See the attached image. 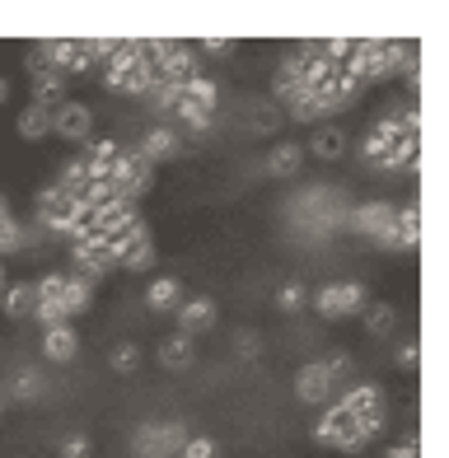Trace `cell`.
I'll return each instance as SVG.
<instances>
[{
	"label": "cell",
	"mask_w": 449,
	"mask_h": 458,
	"mask_svg": "<svg viewBox=\"0 0 449 458\" xmlns=\"http://www.w3.org/2000/svg\"><path fill=\"white\" fill-rule=\"evenodd\" d=\"M192 356H197V346H192V337H182V332H174V337L159 346V365L165 369H188Z\"/></svg>",
	"instance_id": "cell-25"
},
{
	"label": "cell",
	"mask_w": 449,
	"mask_h": 458,
	"mask_svg": "<svg viewBox=\"0 0 449 458\" xmlns=\"http://www.w3.org/2000/svg\"><path fill=\"white\" fill-rule=\"evenodd\" d=\"M43 356H47L52 365H66V360L80 356V332H75V323H61V327H47V332H43Z\"/></svg>",
	"instance_id": "cell-15"
},
{
	"label": "cell",
	"mask_w": 449,
	"mask_h": 458,
	"mask_svg": "<svg viewBox=\"0 0 449 458\" xmlns=\"http://www.w3.org/2000/svg\"><path fill=\"white\" fill-rule=\"evenodd\" d=\"M304 155H318L323 164H337V159L346 155V131H342V127H318Z\"/></svg>",
	"instance_id": "cell-22"
},
{
	"label": "cell",
	"mask_w": 449,
	"mask_h": 458,
	"mask_svg": "<svg viewBox=\"0 0 449 458\" xmlns=\"http://www.w3.org/2000/svg\"><path fill=\"white\" fill-rule=\"evenodd\" d=\"M43 393V379H38V369H19L14 374V398L19 403H29V398H38Z\"/></svg>",
	"instance_id": "cell-32"
},
{
	"label": "cell",
	"mask_w": 449,
	"mask_h": 458,
	"mask_svg": "<svg viewBox=\"0 0 449 458\" xmlns=\"http://www.w3.org/2000/svg\"><path fill=\"white\" fill-rule=\"evenodd\" d=\"M300 89H304V52H285L276 66V80H272V94L281 103H291Z\"/></svg>",
	"instance_id": "cell-16"
},
{
	"label": "cell",
	"mask_w": 449,
	"mask_h": 458,
	"mask_svg": "<svg viewBox=\"0 0 449 458\" xmlns=\"http://www.w3.org/2000/svg\"><path fill=\"white\" fill-rule=\"evenodd\" d=\"M155 258H159V253H155V243L146 239V243H136L131 253L117 262V267H122V272H150V267H155Z\"/></svg>",
	"instance_id": "cell-29"
},
{
	"label": "cell",
	"mask_w": 449,
	"mask_h": 458,
	"mask_svg": "<svg viewBox=\"0 0 449 458\" xmlns=\"http://www.w3.org/2000/svg\"><path fill=\"white\" fill-rule=\"evenodd\" d=\"M33 103H38V108H47V113H56L61 103H66V75H56V71L33 75Z\"/></svg>",
	"instance_id": "cell-21"
},
{
	"label": "cell",
	"mask_w": 449,
	"mask_h": 458,
	"mask_svg": "<svg viewBox=\"0 0 449 458\" xmlns=\"http://www.w3.org/2000/svg\"><path fill=\"white\" fill-rule=\"evenodd\" d=\"M300 164H304V145L285 140V145H276V150L267 155V174L272 178H291V174H300Z\"/></svg>",
	"instance_id": "cell-23"
},
{
	"label": "cell",
	"mask_w": 449,
	"mask_h": 458,
	"mask_svg": "<svg viewBox=\"0 0 449 458\" xmlns=\"http://www.w3.org/2000/svg\"><path fill=\"white\" fill-rule=\"evenodd\" d=\"M14 127H19V136H24V140H47L52 136V113L38 108V103H29V108L19 113Z\"/></svg>",
	"instance_id": "cell-24"
},
{
	"label": "cell",
	"mask_w": 449,
	"mask_h": 458,
	"mask_svg": "<svg viewBox=\"0 0 449 458\" xmlns=\"http://www.w3.org/2000/svg\"><path fill=\"white\" fill-rule=\"evenodd\" d=\"M33 290H38V309H33V318H38V327H61V323H71V314H66V272H43L33 281Z\"/></svg>",
	"instance_id": "cell-5"
},
{
	"label": "cell",
	"mask_w": 449,
	"mask_h": 458,
	"mask_svg": "<svg viewBox=\"0 0 449 458\" xmlns=\"http://www.w3.org/2000/svg\"><path fill=\"white\" fill-rule=\"evenodd\" d=\"M365 304H370V295H365L360 281H328L314 295V309L323 318H352V314H360Z\"/></svg>",
	"instance_id": "cell-4"
},
{
	"label": "cell",
	"mask_w": 449,
	"mask_h": 458,
	"mask_svg": "<svg viewBox=\"0 0 449 458\" xmlns=\"http://www.w3.org/2000/svg\"><path fill=\"white\" fill-rule=\"evenodd\" d=\"M188 445V430L178 421H159V426H146L136 435V454L140 458H178V449Z\"/></svg>",
	"instance_id": "cell-6"
},
{
	"label": "cell",
	"mask_w": 449,
	"mask_h": 458,
	"mask_svg": "<svg viewBox=\"0 0 449 458\" xmlns=\"http://www.w3.org/2000/svg\"><path fill=\"white\" fill-rule=\"evenodd\" d=\"M216 103H220V85L211 75H197L182 85V98H178V108H192V113H216Z\"/></svg>",
	"instance_id": "cell-19"
},
{
	"label": "cell",
	"mask_w": 449,
	"mask_h": 458,
	"mask_svg": "<svg viewBox=\"0 0 449 458\" xmlns=\"http://www.w3.org/2000/svg\"><path fill=\"white\" fill-rule=\"evenodd\" d=\"M360 314H365V332H370V337H389V332L398 327V314H394V304H365L360 309Z\"/></svg>",
	"instance_id": "cell-27"
},
{
	"label": "cell",
	"mask_w": 449,
	"mask_h": 458,
	"mask_svg": "<svg viewBox=\"0 0 449 458\" xmlns=\"http://www.w3.org/2000/svg\"><path fill=\"white\" fill-rule=\"evenodd\" d=\"M201 47H207L211 56H230V47H234V43H230V38H201Z\"/></svg>",
	"instance_id": "cell-38"
},
{
	"label": "cell",
	"mask_w": 449,
	"mask_h": 458,
	"mask_svg": "<svg viewBox=\"0 0 449 458\" xmlns=\"http://www.w3.org/2000/svg\"><path fill=\"white\" fill-rule=\"evenodd\" d=\"M182 150V136H178V127H150L146 136H140V145H136V155L146 159V164H165V159H174Z\"/></svg>",
	"instance_id": "cell-10"
},
{
	"label": "cell",
	"mask_w": 449,
	"mask_h": 458,
	"mask_svg": "<svg viewBox=\"0 0 449 458\" xmlns=\"http://www.w3.org/2000/svg\"><path fill=\"white\" fill-rule=\"evenodd\" d=\"M417 159H421V136H398L389 145V155H384L375 169H384V174H407L412 169L417 174Z\"/></svg>",
	"instance_id": "cell-17"
},
{
	"label": "cell",
	"mask_w": 449,
	"mask_h": 458,
	"mask_svg": "<svg viewBox=\"0 0 449 458\" xmlns=\"http://www.w3.org/2000/svg\"><path fill=\"white\" fill-rule=\"evenodd\" d=\"M182 300H188V295H182V281L178 276H155L146 285V309H150V314H174Z\"/></svg>",
	"instance_id": "cell-18"
},
{
	"label": "cell",
	"mask_w": 449,
	"mask_h": 458,
	"mask_svg": "<svg viewBox=\"0 0 449 458\" xmlns=\"http://www.w3.org/2000/svg\"><path fill=\"white\" fill-rule=\"evenodd\" d=\"M352 426H356V416L346 411L342 403H328V407H323V416H318V426H314V445L318 449H337L342 435L352 430Z\"/></svg>",
	"instance_id": "cell-11"
},
{
	"label": "cell",
	"mask_w": 449,
	"mask_h": 458,
	"mask_svg": "<svg viewBox=\"0 0 449 458\" xmlns=\"http://www.w3.org/2000/svg\"><path fill=\"white\" fill-rule=\"evenodd\" d=\"M370 440H375V435H370V430H365V426L356 421L352 430H346V435H342V445H337V454H360V449H365V445H370Z\"/></svg>",
	"instance_id": "cell-33"
},
{
	"label": "cell",
	"mask_w": 449,
	"mask_h": 458,
	"mask_svg": "<svg viewBox=\"0 0 449 458\" xmlns=\"http://www.w3.org/2000/svg\"><path fill=\"white\" fill-rule=\"evenodd\" d=\"M24 248H29V229L10 216L5 225H0V262L14 258V253H24Z\"/></svg>",
	"instance_id": "cell-28"
},
{
	"label": "cell",
	"mask_w": 449,
	"mask_h": 458,
	"mask_svg": "<svg viewBox=\"0 0 449 458\" xmlns=\"http://www.w3.org/2000/svg\"><path fill=\"white\" fill-rule=\"evenodd\" d=\"M33 309H38V290H33V281H14V285H5V295H0V314L5 318H33Z\"/></svg>",
	"instance_id": "cell-20"
},
{
	"label": "cell",
	"mask_w": 449,
	"mask_h": 458,
	"mask_svg": "<svg viewBox=\"0 0 449 458\" xmlns=\"http://www.w3.org/2000/svg\"><path fill=\"white\" fill-rule=\"evenodd\" d=\"M94 445H89V435H66L61 440V458H89Z\"/></svg>",
	"instance_id": "cell-35"
},
{
	"label": "cell",
	"mask_w": 449,
	"mask_h": 458,
	"mask_svg": "<svg viewBox=\"0 0 449 458\" xmlns=\"http://www.w3.org/2000/svg\"><path fill=\"white\" fill-rule=\"evenodd\" d=\"M5 98H10V80H5V75H0V103H5Z\"/></svg>",
	"instance_id": "cell-41"
},
{
	"label": "cell",
	"mask_w": 449,
	"mask_h": 458,
	"mask_svg": "<svg viewBox=\"0 0 449 458\" xmlns=\"http://www.w3.org/2000/svg\"><path fill=\"white\" fill-rule=\"evenodd\" d=\"M174 314H178V332H182V337H197V332H211L216 327V300H207V295L182 300Z\"/></svg>",
	"instance_id": "cell-14"
},
{
	"label": "cell",
	"mask_w": 449,
	"mask_h": 458,
	"mask_svg": "<svg viewBox=\"0 0 449 458\" xmlns=\"http://www.w3.org/2000/svg\"><path fill=\"white\" fill-rule=\"evenodd\" d=\"M197 52H188V43H174V52L155 66V80H165V85H188V80H197Z\"/></svg>",
	"instance_id": "cell-12"
},
{
	"label": "cell",
	"mask_w": 449,
	"mask_h": 458,
	"mask_svg": "<svg viewBox=\"0 0 449 458\" xmlns=\"http://www.w3.org/2000/svg\"><path fill=\"white\" fill-rule=\"evenodd\" d=\"M276 304H281V314H295V309L304 304V285H300V281H291V285H281V295H276Z\"/></svg>",
	"instance_id": "cell-34"
},
{
	"label": "cell",
	"mask_w": 449,
	"mask_h": 458,
	"mask_svg": "<svg viewBox=\"0 0 449 458\" xmlns=\"http://www.w3.org/2000/svg\"><path fill=\"white\" fill-rule=\"evenodd\" d=\"M389 458H417V445H394Z\"/></svg>",
	"instance_id": "cell-39"
},
{
	"label": "cell",
	"mask_w": 449,
	"mask_h": 458,
	"mask_svg": "<svg viewBox=\"0 0 449 458\" xmlns=\"http://www.w3.org/2000/svg\"><path fill=\"white\" fill-rule=\"evenodd\" d=\"M150 80H155V66L146 61L140 43H117L113 66L104 71V89L108 94H146Z\"/></svg>",
	"instance_id": "cell-1"
},
{
	"label": "cell",
	"mask_w": 449,
	"mask_h": 458,
	"mask_svg": "<svg viewBox=\"0 0 449 458\" xmlns=\"http://www.w3.org/2000/svg\"><path fill=\"white\" fill-rule=\"evenodd\" d=\"M389 220H394V206L389 201H360L352 216H346V229H352L356 239H379L384 229H389Z\"/></svg>",
	"instance_id": "cell-9"
},
{
	"label": "cell",
	"mask_w": 449,
	"mask_h": 458,
	"mask_svg": "<svg viewBox=\"0 0 449 458\" xmlns=\"http://www.w3.org/2000/svg\"><path fill=\"white\" fill-rule=\"evenodd\" d=\"M108 365H113L117 374H136V369H140V346H136V342H122V346H113Z\"/></svg>",
	"instance_id": "cell-30"
},
{
	"label": "cell",
	"mask_w": 449,
	"mask_h": 458,
	"mask_svg": "<svg viewBox=\"0 0 449 458\" xmlns=\"http://www.w3.org/2000/svg\"><path fill=\"white\" fill-rule=\"evenodd\" d=\"M421 243V206H394V220L389 229L375 239V248H384V253H417Z\"/></svg>",
	"instance_id": "cell-3"
},
{
	"label": "cell",
	"mask_w": 449,
	"mask_h": 458,
	"mask_svg": "<svg viewBox=\"0 0 449 458\" xmlns=\"http://www.w3.org/2000/svg\"><path fill=\"white\" fill-rule=\"evenodd\" d=\"M71 262H75V276L85 281H104L113 272V258H108V239L94 234V229H80L71 239Z\"/></svg>",
	"instance_id": "cell-2"
},
{
	"label": "cell",
	"mask_w": 449,
	"mask_h": 458,
	"mask_svg": "<svg viewBox=\"0 0 449 458\" xmlns=\"http://www.w3.org/2000/svg\"><path fill=\"white\" fill-rule=\"evenodd\" d=\"M5 285H10V281H5V262H0V295H5Z\"/></svg>",
	"instance_id": "cell-43"
},
{
	"label": "cell",
	"mask_w": 449,
	"mask_h": 458,
	"mask_svg": "<svg viewBox=\"0 0 449 458\" xmlns=\"http://www.w3.org/2000/svg\"><path fill=\"white\" fill-rule=\"evenodd\" d=\"M394 360H398V369H417V360H421V346H417V342H402V346L394 351Z\"/></svg>",
	"instance_id": "cell-36"
},
{
	"label": "cell",
	"mask_w": 449,
	"mask_h": 458,
	"mask_svg": "<svg viewBox=\"0 0 449 458\" xmlns=\"http://www.w3.org/2000/svg\"><path fill=\"white\" fill-rule=\"evenodd\" d=\"M10 220V206H5V197H0V225H5Z\"/></svg>",
	"instance_id": "cell-42"
},
{
	"label": "cell",
	"mask_w": 449,
	"mask_h": 458,
	"mask_svg": "<svg viewBox=\"0 0 449 458\" xmlns=\"http://www.w3.org/2000/svg\"><path fill=\"white\" fill-rule=\"evenodd\" d=\"M342 407L356 416V421H365V416H389V403H384V384H352L346 388Z\"/></svg>",
	"instance_id": "cell-13"
},
{
	"label": "cell",
	"mask_w": 449,
	"mask_h": 458,
	"mask_svg": "<svg viewBox=\"0 0 449 458\" xmlns=\"http://www.w3.org/2000/svg\"><path fill=\"white\" fill-rule=\"evenodd\" d=\"M66 314L71 318H80V314H89V304H94V281H85V276H66Z\"/></svg>",
	"instance_id": "cell-26"
},
{
	"label": "cell",
	"mask_w": 449,
	"mask_h": 458,
	"mask_svg": "<svg viewBox=\"0 0 449 458\" xmlns=\"http://www.w3.org/2000/svg\"><path fill=\"white\" fill-rule=\"evenodd\" d=\"M333 388H337V379L328 374V365H323V360L300 365V374H295V398H300V403L328 407V403H333Z\"/></svg>",
	"instance_id": "cell-7"
},
{
	"label": "cell",
	"mask_w": 449,
	"mask_h": 458,
	"mask_svg": "<svg viewBox=\"0 0 449 458\" xmlns=\"http://www.w3.org/2000/svg\"><path fill=\"white\" fill-rule=\"evenodd\" d=\"M220 445L211 440V435H188V445L178 449V458H216Z\"/></svg>",
	"instance_id": "cell-31"
},
{
	"label": "cell",
	"mask_w": 449,
	"mask_h": 458,
	"mask_svg": "<svg viewBox=\"0 0 449 458\" xmlns=\"http://www.w3.org/2000/svg\"><path fill=\"white\" fill-rule=\"evenodd\" d=\"M52 136H61V140H89L94 136V113H89V103H75V98H66L61 108L52 113Z\"/></svg>",
	"instance_id": "cell-8"
},
{
	"label": "cell",
	"mask_w": 449,
	"mask_h": 458,
	"mask_svg": "<svg viewBox=\"0 0 449 458\" xmlns=\"http://www.w3.org/2000/svg\"><path fill=\"white\" fill-rule=\"evenodd\" d=\"M323 365H328V374H333V379H346V374H352V356H346V351H337V356H328Z\"/></svg>",
	"instance_id": "cell-37"
},
{
	"label": "cell",
	"mask_w": 449,
	"mask_h": 458,
	"mask_svg": "<svg viewBox=\"0 0 449 458\" xmlns=\"http://www.w3.org/2000/svg\"><path fill=\"white\" fill-rule=\"evenodd\" d=\"M239 346H243V356H253V351H258V337H253V332H243Z\"/></svg>",
	"instance_id": "cell-40"
}]
</instances>
